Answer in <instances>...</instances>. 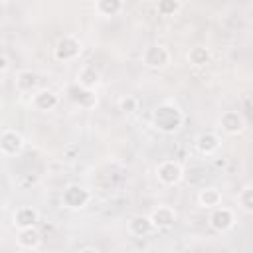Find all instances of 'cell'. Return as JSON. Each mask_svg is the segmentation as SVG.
Masks as SVG:
<instances>
[{"label": "cell", "instance_id": "12", "mask_svg": "<svg viewBox=\"0 0 253 253\" xmlns=\"http://www.w3.org/2000/svg\"><path fill=\"white\" fill-rule=\"evenodd\" d=\"M59 105V97L51 89H40L32 97V107L38 111H51Z\"/></svg>", "mask_w": 253, "mask_h": 253}, {"label": "cell", "instance_id": "23", "mask_svg": "<svg viewBox=\"0 0 253 253\" xmlns=\"http://www.w3.org/2000/svg\"><path fill=\"white\" fill-rule=\"evenodd\" d=\"M117 105H119V111H123V113H134L136 107H138V101L132 95H125V97L119 99Z\"/></svg>", "mask_w": 253, "mask_h": 253}, {"label": "cell", "instance_id": "13", "mask_svg": "<svg viewBox=\"0 0 253 253\" xmlns=\"http://www.w3.org/2000/svg\"><path fill=\"white\" fill-rule=\"evenodd\" d=\"M219 146H221V138H219L215 132H211V130H206V132H202V134L196 138V148H198L202 154H206V156L215 154V152L219 150Z\"/></svg>", "mask_w": 253, "mask_h": 253}, {"label": "cell", "instance_id": "19", "mask_svg": "<svg viewBox=\"0 0 253 253\" xmlns=\"http://www.w3.org/2000/svg\"><path fill=\"white\" fill-rule=\"evenodd\" d=\"M93 8L99 16H117L123 10V2L121 0H99L95 2Z\"/></svg>", "mask_w": 253, "mask_h": 253}, {"label": "cell", "instance_id": "14", "mask_svg": "<svg viewBox=\"0 0 253 253\" xmlns=\"http://www.w3.org/2000/svg\"><path fill=\"white\" fill-rule=\"evenodd\" d=\"M198 204L204 210H213V208L221 206V192H219V188H215V186L202 188L198 192Z\"/></svg>", "mask_w": 253, "mask_h": 253}, {"label": "cell", "instance_id": "20", "mask_svg": "<svg viewBox=\"0 0 253 253\" xmlns=\"http://www.w3.org/2000/svg\"><path fill=\"white\" fill-rule=\"evenodd\" d=\"M210 57H211V53H210V49L204 47V45H196V47H192V49L188 51V61H190L192 65H196V67L206 65V63L210 61Z\"/></svg>", "mask_w": 253, "mask_h": 253}, {"label": "cell", "instance_id": "15", "mask_svg": "<svg viewBox=\"0 0 253 253\" xmlns=\"http://www.w3.org/2000/svg\"><path fill=\"white\" fill-rule=\"evenodd\" d=\"M99 79H101L99 69H97L95 65L87 63V65H83V67L77 71V79H75V83L81 85V87H85V89H95V85L99 83Z\"/></svg>", "mask_w": 253, "mask_h": 253}, {"label": "cell", "instance_id": "11", "mask_svg": "<svg viewBox=\"0 0 253 253\" xmlns=\"http://www.w3.org/2000/svg\"><path fill=\"white\" fill-rule=\"evenodd\" d=\"M38 219H40V213H38V210L32 208V206H22V208H18V210L14 211V225H16L18 229L36 227Z\"/></svg>", "mask_w": 253, "mask_h": 253}, {"label": "cell", "instance_id": "24", "mask_svg": "<svg viewBox=\"0 0 253 253\" xmlns=\"http://www.w3.org/2000/svg\"><path fill=\"white\" fill-rule=\"evenodd\" d=\"M6 69H8V57L0 51V73H4Z\"/></svg>", "mask_w": 253, "mask_h": 253}, {"label": "cell", "instance_id": "16", "mask_svg": "<svg viewBox=\"0 0 253 253\" xmlns=\"http://www.w3.org/2000/svg\"><path fill=\"white\" fill-rule=\"evenodd\" d=\"M42 243V233L36 227L18 229V245L22 249H38Z\"/></svg>", "mask_w": 253, "mask_h": 253}, {"label": "cell", "instance_id": "8", "mask_svg": "<svg viewBox=\"0 0 253 253\" xmlns=\"http://www.w3.org/2000/svg\"><path fill=\"white\" fill-rule=\"evenodd\" d=\"M148 219H150L154 229H168V227H172L176 223L178 213L170 206H158L154 211L148 213Z\"/></svg>", "mask_w": 253, "mask_h": 253}, {"label": "cell", "instance_id": "9", "mask_svg": "<svg viewBox=\"0 0 253 253\" xmlns=\"http://www.w3.org/2000/svg\"><path fill=\"white\" fill-rule=\"evenodd\" d=\"M219 126L225 134H239L245 130L247 121L243 119V115L239 111H225L219 117Z\"/></svg>", "mask_w": 253, "mask_h": 253}, {"label": "cell", "instance_id": "2", "mask_svg": "<svg viewBox=\"0 0 253 253\" xmlns=\"http://www.w3.org/2000/svg\"><path fill=\"white\" fill-rule=\"evenodd\" d=\"M172 61V53L162 43H152L142 51V63L148 69H164Z\"/></svg>", "mask_w": 253, "mask_h": 253}, {"label": "cell", "instance_id": "17", "mask_svg": "<svg viewBox=\"0 0 253 253\" xmlns=\"http://www.w3.org/2000/svg\"><path fill=\"white\" fill-rule=\"evenodd\" d=\"M38 87V75L30 69H22L16 75V89L20 93H32Z\"/></svg>", "mask_w": 253, "mask_h": 253}, {"label": "cell", "instance_id": "25", "mask_svg": "<svg viewBox=\"0 0 253 253\" xmlns=\"http://www.w3.org/2000/svg\"><path fill=\"white\" fill-rule=\"evenodd\" d=\"M79 253H101L97 247H83V249H79Z\"/></svg>", "mask_w": 253, "mask_h": 253}, {"label": "cell", "instance_id": "21", "mask_svg": "<svg viewBox=\"0 0 253 253\" xmlns=\"http://www.w3.org/2000/svg\"><path fill=\"white\" fill-rule=\"evenodd\" d=\"M237 204L241 206V210H243L245 213H251V211H253V186H251V184H247V186H243V188L239 190V194H237Z\"/></svg>", "mask_w": 253, "mask_h": 253}, {"label": "cell", "instance_id": "3", "mask_svg": "<svg viewBox=\"0 0 253 253\" xmlns=\"http://www.w3.org/2000/svg\"><path fill=\"white\" fill-rule=\"evenodd\" d=\"M156 178L164 186H176L184 178V168L178 160H162L156 166Z\"/></svg>", "mask_w": 253, "mask_h": 253}, {"label": "cell", "instance_id": "26", "mask_svg": "<svg viewBox=\"0 0 253 253\" xmlns=\"http://www.w3.org/2000/svg\"><path fill=\"white\" fill-rule=\"evenodd\" d=\"M2 107H4V103H2V99H0V113H2Z\"/></svg>", "mask_w": 253, "mask_h": 253}, {"label": "cell", "instance_id": "7", "mask_svg": "<svg viewBox=\"0 0 253 253\" xmlns=\"http://www.w3.org/2000/svg\"><path fill=\"white\" fill-rule=\"evenodd\" d=\"M24 148V136L14 128H4L0 132V152L4 156H16Z\"/></svg>", "mask_w": 253, "mask_h": 253}, {"label": "cell", "instance_id": "10", "mask_svg": "<svg viewBox=\"0 0 253 253\" xmlns=\"http://www.w3.org/2000/svg\"><path fill=\"white\" fill-rule=\"evenodd\" d=\"M67 97L73 103H77L79 107H93L97 103V97H95L93 89H85V87H81L77 83L67 85Z\"/></svg>", "mask_w": 253, "mask_h": 253}, {"label": "cell", "instance_id": "18", "mask_svg": "<svg viewBox=\"0 0 253 253\" xmlns=\"http://www.w3.org/2000/svg\"><path fill=\"white\" fill-rule=\"evenodd\" d=\"M128 231H130V235H134V237H144V235H148L150 231H154V227H152L148 215H134V217L128 221Z\"/></svg>", "mask_w": 253, "mask_h": 253}, {"label": "cell", "instance_id": "5", "mask_svg": "<svg viewBox=\"0 0 253 253\" xmlns=\"http://www.w3.org/2000/svg\"><path fill=\"white\" fill-rule=\"evenodd\" d=\"M79 53H81V42L69 34L59 38L53 47V57L57 61H73L75 57H79Z\"/></svg>", "mask_w": 253, "mask_h": 253}, {"label": "cell", "instance_id": "6", "mask_svg": "<svg viewBox=\"0 0 253 253\" xmlns=\"http://www.w3.org/2000/svg\"><path fill=\"white\" fill-rule=\"evenodd\" d=\"M208 223L213 231L217 233H223V231H229L233 225H235V211L231 208H225V206H217L211 210L210 217H208Z\"/></svg>", "mask_w": 253, "mask_h": 253}, {"label": "cell", "instance_id": "1", "mask_svg": "<svg viewBox=\"0 0 253 253\" xmlns=\"http://www.w3.org/2000/svg\"><path fill=\"white\" fill-rule=\"evenodd\" d=\"M184 125V113L178 105L166 101V103H160L154 111H152V126L158 130V132H164V134H172V132H178Z\"/></svg>", "mask_w": 253, "mask_h": 253}, {"label": "cell", "instance_id": "4", "mask_svg": "<svg viewBox=\"0 0 253 253\" xmlns=\"http://www.w3.org/2000/svg\"><path fill=\"white\" fill-rule=\"evenodd\" d=\"M89 200H91V192L79 184H69L61 192V204L69 210H81L89 204Z\"/></svg>", "mask_w": 253, "mask_h": 253}, {"label": "cell", "instance_id": "22", "mask_svg": "<svg viewBox=\"0 0 253 253\" xmlns=\"http://www.w3.org/2000/svg\"><path fill=\"white\" fill-rule=\"evenodd\" d=\"M180 8H182V4L176 2V0H162V2H158V12H160L162 16H172V14H176Z\"/></svg>", "mask_w": 253, "mask_h": 253}]
</instances>
